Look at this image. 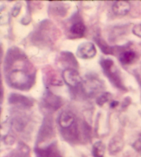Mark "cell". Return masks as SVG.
Here are the masks:
<instances>
[{"label":"cell","instance_id":"15","mask_svg":"<svg viewBox=\"0 0 141 157\" xmlns=\"http://www.w3.org/2000/svg\"><path fill=\"white\" fill-rule=\"evenodd\" d=\"M112 97V94L110 92H103V93L101 94L100 96L97 98L96 101H97V103L98 106H103L105 103L108 102L109 100H110Z\"/></svg>","mask_w":141,"mask_h":157},{"label":"cell","instance_id":"9","mask_svg":"<svg viewBox=\"0 0 141 157\" xmlns=\"http://www.w3.org/2000/svg\"><path fill=\"white\" fill-rule=\"evenodd\" d=\"M44 102L48 107L53 108L55 110L56 109L59 108L61 105V101L60 98L52 94L51 92H48L45 95Z\"/></svg>","mask_w":141,"mask_h":157},{"label":"cell","instance_id":"5","mask_svg":"<svg viewBox=\"0 0 141 157\" xmlns=\"http://www.w3.org/2000/svg\"><path fill=\"white\" fill-rule=\"evenodd\" d=\"M62 78L64 82L70 88H77L83 82V78L78 72L71 68L64 70L62 72Z\"/></svg>","mask_w":141,"mask_h":157},{"label":"cell","instance_id":"7","mask_svg":"<svg viewBox=\"0 0 141 157\" xmlns=\"http://www.w3.org/2000/svg\"><path fill=\"white\" fill-rule=\"evenodd\" d=\"M131 10V4L128 1H116L112 5V11L117 16H125Z\"/></svg>","mask_w":141,"mask_h":157},{"label":"cell","instance_id":"6","mask_svg":"<svg viewBox=\"0 0 141 157\" xmlns=\"http://www.w3.org/2000/svg\"><path fill=\"white\" fill-rule=\"evenodd\" d=\"M97 48L92 42L86 41L81 43L77 50V56L82 59H90L97 55Z\"/></svg>","mask_w":141,"mask_h":157},{"label":"cell","instance_id":"17","mask_svg":"<svg viewBox=\"0 0 141 157\" xmlns=\"http://www.w3.org/2000/svg\"><path fill=\"white\" fill-rule=\"evenodd\" d=\"M132 33L137 37L141 38V23L135 25L132 29Z\"/></svg>","mask_w":141,"mask_h":157},{"label":"cell","instance_id":"18","mask_svg":"<svg viewBox=\"0 0 141 157\" xmlns=\"http://www.w3.org/2000/svg\"><path fill=\"white\" fill-rule=\"evenodd\" d=\"M132 146H133L134 150H136V152L140 153L141 155V139H138L137 141H135Z\"/></svg>","mask_w":141,"mask_h":157},{"label":"cell","instance_id":"16","mask_svg":"<svg viewBox=\"0 0 141 157\" xmlns=\"http://www.w3.org/2000/svg\"><path fill=\"white\" fill-rule=\"evenodd\" d=\"M21 7L22 6L20 2L16 3L15 6L13 7L11 14H12V15L14 17H17L19 15V14L20 13V11L21 10Z\"/></svg>","mask_w":141,"mask_h":157},{"label":"cell","instance_id":"10","mask_svg":"<svg viewBox=\"0 0 141 157\" xmlns=\"http://www.w3.org/2000/svg\"><path fill=\"white\" fill-rule=\"evenodd\" d=\"M123 140L120 137H114L113 138L111 142L109 143V152L112 155H114V154H116L119 152L120 151L123 149Z\"/></svg>","mask_w":141,"mask_h":157},{"label":"cell","instance_id":"1","mask_svg":"<svg viewBox=\"0 0 141 157\" xmlns=\"http://www.w3.org/2000/svg\"><path fill=\"white\" fill-rule=\"evenodd\" d=\"M8 85L19 90H28L32 88L35 81V75L26 69L15 68L6 76Z\"/></svg>","mask_w":141,"mask_h":157},{"label":"cell","instance_id":"11","mask_svg":"<svg viewBox=\"0 0 141 157\" xmlns=\"http://www.w3.org/2000/svg\"><path fill=\"white\" fill-rule=\"evenodd\" d=\"M136 55L132 50H127L120 53L119 56V60L123 65H129L131 63L136 59Z\"/></svg>","mask_w":141,"mask_h":157},{"label":"cell","instance_id":"2","mask_svg":"<svg viewBox=\"0 0 141 157\" xmlns=\"http://www.w3.org/2000/svg\"><path fill=\"white\" fill-rule=\"evenodd\" d=\"M100 64L105 74L110 82L117 88L126 90L127 88L124 86L119 70L115 66L114 61L111 59H103L100 61Z\"/></svg>","mask_w":141,"mask_h":157},{"label":"cell","instance_id":"4","mask_svg":"<svg viewBox=\"0 0 141 157\" xmlns=\"http://www.w3.org/2000/svg\"><path fill=\"white\" fill-rule=\"evenodd\" d=\"M58 123L62 130L66 131V135L74 136L76 132L75 116L68 111L61 113L58 118Z\"/></svg>","mask_w":141,"mask_h":157},{"label":"cell","instance_id":"13","mask_svg":"<svg viewBox=\"0 0 141 157\" xmlns=\"http://www.w3.org/2000/svg\"><path fill=\"white\" fill-rule=\"evenodd\" d=\"M105 152V145L102 141H97L93 145L92 155L94 157H104Z\"/></svg>","mask_w":141,"mask_h":157},{"label":"cell","instance_id":"12","mask_svg":"<svg viewBox=\"0 0 141 157\" xmlns=\"http://www.w3.org/2000/svg\"><path fill=\"white\" fill-rule=\"evenodd\" d=\"M86 28L83 22L81 21H77L72 25L70 27V33H72L77 37H82L84 35L85 32H86Z\"/></svg>","mask_w":141,"mask_h":157},{"label":"cell","instance_id":"8","mask_svg":"<svg viewBox=\"0 0 141 157\" xmlns=\"http://www.w3.org/2000/svg\"><path fill=\"white\" fill-rule=\"evenodd\" d=\"M8 100H9V102L10 103H15V104H16V103L17 104L19 103V104L28 106H28H32L33 105L32 101L30 98L19 94H10Z\"/></svg>","mask_w":141,"mask_h":157},{"label":"cell","instance_id":"14","mask_svg":"<svg viewBox=\"0 0 141 157\" xmlns=\"http://www.w3.org/2000/svg\"><path fill=\"white\" fill-rule=\"evenodd\" d=\"M95 41L103 53L107 55H113L114 54V49L113 48L110 47L106 44L105 41H104L100 37H96Z\"/></svg>","mask_w":141,"mask_h":157},{"label":"cell","instance_id":"3","mask_svg":"<svg viewBox=\"0 0 141 157\" xmlns=\"http://www.w3.org/2000/svg\"><path fill=\"white\" fill-rule=\"evenodd\" d=\"M82 89L87 97H93L100 94L104 89L102 81L95 77H87L82 82Z\"/></svg>","mask_w":141,"mask_h":157},{"label":"cell","instance_id":"19","mask_svg":"<svg viewBox=\"0 0 141 157\" xmlns=\"http://www.w3.org/2000/svg\"><path fill=\"white\" fill-rule=\"evenodd\" d=\"M118 104H119V102L117 101H113L110 103V107L112 108H114L116 107V106H118Z\"/></svg>","mask_w":141,"mask_h":157}]
</instances>
